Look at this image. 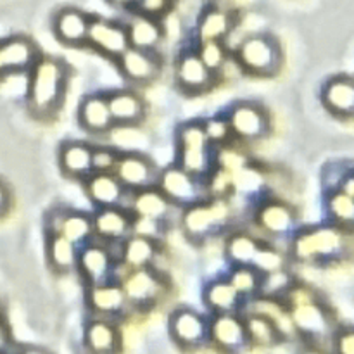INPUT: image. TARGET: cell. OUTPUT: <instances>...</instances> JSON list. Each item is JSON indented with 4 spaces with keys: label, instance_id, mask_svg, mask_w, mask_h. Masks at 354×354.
Segmentation results:
<instances>
[{
    "label": "cell",
    "instance_id": "cell-1",
    "mask_svg": "<svg viewBox=\"0 0 354 354\" xmlns=\"http://www.w3.org/2000/svg\"><path fill=\"white\" fill-rule=\"evenodd\" d=\"M354 251V232L334 223L304 227L290 239L289 258L303 265L328 266L344 261Z\"/></svg>",
    "mask_w": 354,
    "mask_h": 354
},
{
    "label": "cell",
    "instance_id": "cell-2",
    "mask_svg": "<svg viewBox=\"0 0 354 354\" xmlns=\"http://www.w3.org/2000/svg\"><path fill=\"white\" fill-rule=\"evenodd\" d=\"M28 106L38 118L54 116L61 107L68 86V66L52 55H40L30 69Z\"/></svg>",
    "mask_w": 354,
    "mask_h": 354
},
{
    "label": "cell",
    "instance_id": "cell-3",
    "mask_svg": "<svg viewBox=\"0 0 354 354\" xmlns=\"http://www.w3.org/2000/svg\"><path fill=\"white\" fill-rule=\"evenodd\" d=\"M287 303V313L292 328L301 335L322 342L332 339L337 332V324L330 308L306 287L294 283L282 297Z\"/></svg>",
    "mask_w": 354,
    "mask_h": 354
},
{
    "label": "cell",
    "instance_id": "cell-4",
    "mask_svg": "<svg viewBox=\"0 0 354 354\" xmlns=\"http://www.w3.org/2000/svg\"><path fill=\"white\" fill-rule=\"evenodd\" d=\"M175 165L199 178L209 180L213 173V145L204 131L203 120L187 121L176 128Z\"/></svg>",
    "mask_w": 354,
    "mask_h": 354
},
{
    "label": "cell",
    "instance_id": "cell-5",
    "mask_svg": "<svg viewBox=\"0 0 354 354\" xmlns=\"http://www.w3.org/2000/svg\"><path fill=\"white\" fill-rule=\"evenodd\" d=\"M230 214L232 209L227 201L209 196L207 199L183 209V232L190 241H209L227 227Z\"/></svg>",
    "mask_w": 354,
    "mask_h": 354
},
{
    "label": "cell",
    "instance_id": "cell-6",
    "mask_svg": "<svg viewBox=\"0 0 354 354\" xmlns=\"http://www.w3.org/2000/svg\"><path fill=\"white\" fill-rule=\"evenodd\" d=\"M121 244L123 242L106 244V242L93 239L88 244L80 248L76 272L80 273L82 280L85 282V287L118 280L114 275H116L118 266H120Z\"/></svg>",
    "mask_w": 354,
    "mask_h": 354
},
{
    "label": "cell",
    "instance_id": "cell-7",
    "mask_svg": "<svg viewBox=\"0 0 354 354\" xmlns=\"http://www.w3.org/2000/svg\"><path fill=\"white\" fill-rule=\"evenodd\" d=\"M235 59L252 76H273L282 68V47L272 35L258 33L244 38L235 50Z\"/></svg>",
    "mask_w": 354,
    "mask_h": 354
},
{
    "label": "cell",
    "instance_id": "cell-8",
    "mask_svg": "<svg viewBox=\"0 0 354 354\" xmlns=\"http://www.w3.org/2000/svg\"><path fill=\"white\" fill-rule=\"evenodd\" d=\"M156 187L178 209L194 206V204L201 203L211 196L209 180L190 175L185 169L176 166L175 162L168 168L161 169Z\"/></svg>",
    "mask_w": 354,
    "mask_h": 354
},
{
    "label": "cell",
    "instance_id": "cell-9",
    "mask_svg": "<svg viewBox=\"0 0 354 354\" xmlns=\"http://www.w3.org/2000/svg\"><path fill=\"white\" fill-rule=\"evenodd\" d=\"M130 303L131 310H147L152 308L166 292L168 280L156 266L147 268L124 270V275L118 279Z\"/></svg>",
    "mask_w": 354,
    "mask_h": 354
},
{
    "label": "cell",
    "instance_id": "cell-10",
    "mask_svg": "<svg viewBox=\"0 0 354 354\" xmlns=\"http://www.w3.org/2000/svg\"><path fill=\"white\" fill-rule=\"evenodd\" d=\"M161 168L149 156L137 151H121L114 175L130 194L158 185Z\"/></svg>",
    "mask_w": 354,
    "mask_h": 354
},
{
    "label": "cell",
    "instance_id": "cell-11",
    "mask_svg": "<svg viewBox=\"0 0 354 354\" xmlns=\"http://www.w3.org/2000/svg\"><path fill=\"white\" fill-rule=\"evenodd\" d=\"M232 128V135L244 142L263 140L272 130V120L261 104L237 102L225 114Z\"/></svg>",
    "mask_w": 354,
    "mask_h": 354
},
{
    "label": "cell",
    "instance_id": "cell-12",
    "mask_svg": "<svg viewBox=\"0 0 354 354\" xmlns=\"http://www.w3.org/2000/svg\"><path fill=\"white\" fill-rule=\"evenodd\" d=\"M256 225L273 239H292L299 230V218L296 209L286 201L265 199L254 213Z\"/></svg>",
    "mask_w": 354,
    "mask_h": 354
},
{
    "label": "cell",
    "instance_id": "cell-13",
    "mask_svg": "<svg viewBox=\"0 0 354 354\" xmlns=\"http://www.w3.org/2000/svg\"><path fill=\"white\" fill-rule=\"evenodd\" d=\"M86 45L95 48L97 52L104 54L106 57L118 61L130 48L127 24L106 19V17L92 16L88 35H86Z\"/></svg>",
    "mask_w": 354,
    "mask_h": 354
},
{
    "label": "cell",
    "instance_id": "cell-14",
    "mask_svg": "<svg viewBox=\"0 0 354 354\" xmlns=\"http://www.w3.org/2000/svg\"><path fill=\"white\" fill-rule=\"evenodd\" d=\"M93 239L106 244L123 242L133 234V214L127 206L99 207L92 214Z\"/></svg>",
    "mask_w": 354,
    "mask_h": 354
},
{
    "label": "cell",
    "instance_id": "cell-15",
    "mask_svg": "<svg viewBox=\"0 0 354 354\" xmlns=\"http://www.w3.org/2000/svg\"><path fill=\"white\" fill-rule=\"evenodd\" d=\"M45 234H59L82 248L93 241L92 214L73 209L50 211L45 218Z\"/></svg>",
    "mask_w": 354,
    "mask_h": 354
},
{
    "label": "cell",
    "instance_id": "cell-16",
    "mask_svg": "<svg viewBox=\"0 0 354 354\" xmlns=\"http://www.w3.org/2000/svg\"><path fill=\"white\" fill-rule=\"evenodd\" d=\"M169 334L185 348H197L209 341V320L199 311L178 308L169 317Z\"/></svg>",
    "mask_w": 354,
    "mask_h": 354
},
{
    "label": "cell",
    "instance_id": "cell-17",
    "mask_svg": "<svg viewBox=\"0 0 354 354\" xmlns=\"http://www.w3.org/2000/svg\"><path fill=\"white\" fill-rule=\"evenodd\" d=\"M85 303L92 313L99 315L100 318L111 320L114 317H123L131 310L124 290L118 280L99 283V286L86 287Z\"/></svg>",
    "mask_w": 354,
    "mask_h": 354
},
{
    "label": "cell",
    "instance_id": "cell-18",
    "mask_svg": "<svg viewBox=\"0 0 354 354\" xmlns=\"http://www.w3.org/2000/svg\"><path fill=\"white\" fill-rule=\"evenodd\" d=\"M83 189L95 209L114 206L128 207L131 197L114 173H92L88 178L83 180Z\"/></svg>",
    "mask_w": 354,
    "mask_h": 354
},
{
    "label": "cell",
    "instance_id": "cell-19",
    "mask_svg": "<svg viewBox=\"0 0 354 354\" xmlns=\"http://www.w3.org/2000/svg\"><path fill=\"white\" fill-rule=\"evenodd\" d=\"M175 82L180 90L196 95L209 90L216 82V75L206 68L196 50H187L176 61Z\"/></svg>",
    "mask_w": 354,
    "mask_h": 354
},
{
    "label": "cell",
    "instance_id": "cell-20",
    "mask_svg": "<svg viewBox=\"0 0 354 354\" xmlns=\"http://www.w3.org/2000/svg\"><path fill=\"white\" fill-rule=\"evenodd\" d=\"M116 62L121 75L135 85L151 83L161 75L162 69V57L158 54V50H142V48L130 47Z\"/></svg>",
    "mask_w": 354,
    "mask_h": 354
},
{
    "label": "cell",
    "instance_id": "cell-21",
    "mask_svg": "<svg viewBox=\"0 0 354 354\" xmlns=\"http://www.w3.org/2000/svg\"><path fill=\"white\" fill-rule=\"evenodd\" d=\"M320 100L332 116L349 120L354 118V75H334L324 83Z\"/></svg>",
    "mask_w": 354,
    "mask_h": 354
},
{
    "label": "cell",
    "instance_id": "cell-22",
    "mask_svg": "<svg viewBox=\"0 0 354 354\" xmlns=\"http://www.w3.org/2000/svg\"><path fill=\"white\" fill-rule=\"evenodd\" d=\"M209 339L227 353H241L249 344L245 324L237 313L214 315L209 320Z\"/></svg>",
    "mask_w": 354,
    "mask_h": 354
},
{
    "label": "cell",
    "instance_id": "cell-23",
    "mask_svg": "<svg viewBox=\"0 0 354 354\" xmlns=\"http://www.w3.org/2000/svg\"><path fill=\"white\" fill-rule=\"evenodd\" d=\"M92 16L76 7H62L52 21L55 38L68 47H82L86 44V35Z\"/></svg>",
    "mask_w": 354,
    "mask_h": 354
},
{
    "label": "cell",
    "instance_id": "cell-24",
    "mask_svg": "<svg viewBox=\"0 0 354 354\" xmlns=\"http://www.w3.org/2000/svg\"><path fill=\"white\" fill-rule=\"evenodd\" d=\"M92 147V144L83 140L62 142L57 154L59 168H61L62 175L71 180H78V182L88 178L93 173Z\"/></svg>",
    "mask_w": 354,
    "mask_h": 354
},
{
    "label": "cell",
    "instance_id": "cell-25",
    "mask_svg": "<svg viewBox=\"0 0 354 354\" xmlns=\"http://www.w3.org/2000/svg\"><path fill=\"white\" fill-rule=\"evenodd\" d=\"M78 123L86 133L104 135L113 130L114 120L106 93H90L78 106Z\"/></svg>",
    "mask_w": 354,
    "mask_h": 354
},
{
    "label": "cell",
    "instance_id": "cell-26",
    "mask_svg": "<svg viewBox=\"0 0 354 354\" xmlns=\"http://www.w3.org/2000/svg\"><path fill=\"white\" fill-rule=\"evenodd\" d=\"M128 209L131 214L137 218H145V220H154L168 223L169 218L173 216V211L178 207L173 206L158 187L152 189L140 190V192L131 194L130 203H128Z\"/></svg>",
    "mask_w": 354,
    "mask_h": 354
},
{
    "label": "cell",
    "instance_id": "cell-27",
    "mask_svg": "<svg viewBox=\"0 0 354 354\" xmlns=\"http://www.w3.org/2000/svg\"><path fill=\"white\" fill-rule=\"evenodd\" d=\"M38 57H40V52L28 37L16 35V37L0 41V59H2L6 73L30 71L35 62L38 61Z\"/></svg>",
    "mask_w": 354,
    "mask_h": 354
},
{
    "label": "cell",
    "instance_id": "cell-28",
    "mask_svg": "<svg viewBox=\"0 0 354 354\" xmlns=\"http://www.w3.org/2000/svg\"><path fill=\"white\" fill-rule=\"evenodd\" d=\"M106 97L114 124H138L145 118V100L135 90H111L106 92Z\"/></svg>",
    "mask_w": 354,
    "mask_h": 354
},
{
    "label": "cell",
    "instance_id": "cell-29",
    "mask_svg": "<svg viewBox=\"0 0 354 354\" xmlns=\"http://www.w3.org/2000/svg\"><path fill=\"white\" fill-rule=\"evenodd\" d=\"M159 256V242L154 239L142 237V235L131 234L127 241L121 244L120 266L124 270L147 268L154 266Z\"/></svg>",
    "mask_w": 354,
    "mask_h": 354
},
{
    "label": "cell",
    "instance_id": "cell-30",
    "mask_svg": "<svg viewBox=\"0 0 354 354\" xmlns=\"http://www.w3.org/2000/svg\"><path fill=\"white\" fill-rule=\"evenodd\" d=\"M127 33L130 47L142 48V50H158L159 44L165 38V28L161 19L135 14L127 24Z\"/></svg>",
    "mask_w": 354,
    "mask_h": 354
},
{
    "label": "cell",
    "instance_id": "cell-31",
    "mask_svg": "<svg viewBox=\"0 0 354 354\" xmlns=\"http://www.w3.org/2000/svg\"><path fill=\"white\" fill-rule=\"evenodd\" d=\"M80 245L59 234H45V256L55 273L76 272Z\"/></svg>",
    "mask_w": 354,
    "mask_h": 354
},
{
    "label": "cell",
    "instance_id": "cell-32",
    "mask_svg": "<svg viewBox=\"0 0 354 354\" xmlns=\"http://www.w3.org/2000/svg\"><path fill=\"white\" fill-rule=\"evenodd\" d=\"M85 344L93 354H116L121 344L120 330L111 320L97 318L86 325Z\"/></svg>",
    "mask_w": 354,
    "mask_h": 354
},
{
    "label": "cell",
    "instance_id": "cell-33",
    "mask_svg": "<svg viewBox=\"0 0 354 354\" xmlns=\"http://www.w3.org/2000/svg\"><path fill=\"white\" fill-rule=\"evenodd\" d=\"M203 301L211 313L223 315L237 313V308L242 303V297L239 296L237 290L232 287V283L225 277V279L213 280V282H209L204 287Z\"/></svg>",
    "mask_w": 354,
    "mask_h": 354
},
{
    "label": "cell",
    "instance_id": "cell-34",
    "mask_svg": "<svg viewBox=\"0 0 354 354\" xmlns=\"http://www.w3.org/2000/svg\"><path fill=\"white\" fill-rule=\"evenodd\" d=\"M232 30H234V16L220 7H211V9L204 10L197 23L199 41H225Z\"/></svg>",
    "mask_w": 354,
    "mask_h": 354
},
{
    "label": "cell",
    "instance_id": "cell-35",
    "mask_svg": "<svg viewBox=\"0 0 354 354\" xmlns=\"http://www.w3.org/2000/svg\"><path fill=\"white\" fill-rule=\"evenodd\" d=\"M325 211L330 223L354 232V197L339 189H330L325 196Z\"/></svg>",
    "mask_w": 354,
    "mask_h": 354
},
{
    "label": "cell",
    "instance_id": "cell-36",
    "mask_svg": "<svg viewBox=\"0 0 354 354\" xmlns=\"http://www.w3.org/2000/svg\"><path fill=\"white\" fill-rule=\"evenodd\" d=\"M259 244H261V241H258L252 235L245 234V232H235L225 242V254H227L232 266L252 265Z\"/></svg>",
    "mask_w": 354,
    "mask_h": 354
},
{
    "label": "cell",
    "instance_id": "cell-37",
    "mask_svg": "<svg viewBox=\"0 0 354 354\" xmlns=\"http://www.w3.org/2000/svg\"><path fill=\"white\" fill-rule=\"evenodd\" d=\"M245 330H248L249 342H254L258 346H273L282 335L279 324L272 317L263 313L249 315L244 320Z\"/></svg>",
    "mask_w": 354,
    "mask_h": 354
},
{
    "label": "cell",
    "instance_id": "cell-38",
    "mask_svg": "<svg viewBox=\"0 0 354 354\" xmlns=\"http://www.w3.org/2000/svg\"><path fill=\"white\" fill-rule=\"evenodd\" d=\"M261 279L263 273H259L252 265L232 266L230 273L227 275V280L237 290L242 299L258 297L259 287H261Z\"/></svg>",
    "mask_w": 354,
    "mask_h": 354
},
{
    "label": "cell",
    "instance_id": "cell-39",
    "mask_svg": "<svg viewBox=\"0 0 354 354\" xmlns=\"http://www.w3.org/2000/svg\"><path fill=\"white\" fill-rule=\"evenodd\" d=\"M287 263H289V254H287V252L280 251L275 245L261 242L258 248V252H256L254 256V261H252V266H254L259 273L266 275V273L286 270Z\"/></svg>",
    "mask_w": 354,
    "mask_h": 354
},
{
    "label": "cell",
    "instance_id": "cell-40",
    "mask_svg": "<svg viewBox=\"0 0 354 354\" xmlns=\"http://www.w3.org/2000/svg\"><path fill=\"white\" fill-rule=\"evenodd\" d=\"M196 52L201 61L206 64V68L216 76L223 71L228 62V48L225 47V41H199V47Z\"/></svg>",
    "mask_w": 354,
    "mask_h": 354
},
{
    "label": "cell",
    "instance_id": "cell-41",
    "mask_svg": "<svg viewBox=\"0 0 354 354\" xmlns=\"http://www.w3.org/2000/svg\"><path fill=\"white\" fill-rule=\"evenodd\" d=\"M294 279L289 273V270H280V272L266 273L261 279V287H259V297H266V299H273V297H280L282 299L290 287L294 286Z\"/></svg>",
    "mask_w": 354,
    "mask_h": 354
},
{
    "label": "cell",
    "instance_id": "cell-42",
    "mask_svg": "<svg viewBox=\"0 0 354 354\" xmlns=\"http://www.w3.org/2000/svg\"><path fill=\"white\" fill-rule=\"evenodd\" d=\"M203 124L204 131H206L207 138H209L213 147L214 145L227 144V142L234 137L227 116H223V114H214V116L206 118V120H203Z\"/></svg>",
    "mask_w": 354,
    "mask_h": 354
},
{
    "label": "cell",
    "instance_id": "cell-43",
    "mask_svg": "<svg viewBox=\"0 0 354 354\" xmlns=\"http://www.w3.org/2000/svg\"><path fill=\"white\" fill-rule=\"evenodd\" d=\"M120 152L113 145H93L92 169L93 173H114Z\"/></svg>",
    "mask_w": 354,
    "mask_h": 354
},
{
    "label": "cell",
    "instance_id": "cell-44",
    "mask_svg": "<svg viewBox=\"0 0 354 354\" xmlns=\"http://www.w3.org/2000/svg\"><path fill=\"white\" fill-rule=\"evenodd\" d=\"M166 227L168 223H162V221H154V220H145V218H137L133 216V234L142 235V237L154 239V241H162L166 234Z\"/></svg>",
    "mask_w": 354,
    "mask_h": 354
},
{
    "label": "cell",
    "instance_id": "cell-45",
    "mask_svg": "<svg viewBox=\"0 0 354 354\" xmlns=\"http://www.w3.org/2000/svg\"><path fill=\"white\" fill-rule=\"evenodd\" d=\"M171 6L173 0H138L135 10L138 14H144V16L162 19L171 10Z\"/></svg>",
    "mask_w": 354,
    "mask_h": 354
},
{
    "label": "cell",
    "instance_id": "cell-46",
    "mask_svg": "<svg viewBox=\"0 0 354 354\" xmlns=\"http://www.w3.org/2000/svg\"><path fill=\"white\" fill-rule=\"evenodd\" d=\"M335 354H354V327L337 328L334 335Z\"/></svg>",
    "mask_w": 354,
    "mask_h": 354
},
{
    "label": "cell",
    "instance_id": "cell-47",
    "mask_svg": "<svg viewBox=\"0 0 354 354\" xmlns=\"http://www.w3.org/2000/svg\"><path fill=\"white\" fill-rule=\"evenodd\" d=\"M335 189L342 190V192H346L348 196L354 197V169H348V171L342 173L341 180H339Z\"/></svg>",
    "mask_w": 354,
    "mask_h": 354
},
{
    "label": "cell",
    "instance_id": "cell-48",
    "mask_svg": "<svg viewBox=\"0 0 354 354\" xmlns=\"http://www.w3.org/2000/svg\"><path fill=\"white\" fill-rule=\"evenodd\" d=\"M7 206H9V190L0 182V213H3L7 209Z\"/></svg>",
    "mask_w": 354,
    "mask_h": 354
},
{
    "label": "cell",
    "instance_id": "cell-49",
    "mask_svg": "<svg viewBox=\"0 0 354 354\" xmlns=\"http://www.w3.org/2000/svg\"><path fill=\"white\" fill-rule=\"evenodd\" d=\"M107 2L114 7H121V9H135L138 0H107Z\"/></svg>",
    "mask_w": 354,
    "mask_h": 354
},
{
    "label": "cell",
    "instance_id": "cell-50",
    "mask_svg": "<svg viewBox=\"0 0 354 354\" xmlns=\"http://www.w3.org/2000/svg\"><path fill=\"white\" fill-rule=\"evenodd\" d=\"M7 344H9V332H7L6 324L0 320V351H3L7 348Z\"/></svg>",
    "mask_w": 354,
    "mask_h": 354
},
{
    "label": "cell",
    "instance_id": "cell-51",
    "mask_svg": "<svg viewBox=\"0 0 354 354\" xmlns=\"http://www.w3.org/2000/svg\"><path fill=\"white\" fill-rule=\"evenodd\" d=\"M303 354H325V353L318 351V349H308V351H304Z\"/></svg>",
    "mask_w": 354,
    "mask_h": 354
},
{
    "label": "cell",
    "instance_id": "cell-52",
    "mask_svg": "<svg viewBox=\"0 0 354 354\" xmlns=\"http://www.w3.org/2000/svg\"><path fill=\"white\" fill-rule=\"evenodd\" d=\"M3 73H6V69H3V66H2V59H0V75H3Z\"/></svg>",
    "mask_w": 354,
    "mask_h": 354
}]
</instances>
